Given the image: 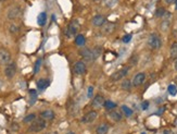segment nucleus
Returning <instances> with one entry per match:
<instances>
[{
	"instance_id": "f257e3e1",
	"label": "nucleus",
	"mask_w": 177,
	"mask_h": 134,
	"mask_svg": "<svg viewBox=\"0 0 177 134\" xmlns=\"http://www.w3.org/2000/svg\"><path fill=\"white\" fill-rule=\"evenodd\" d=\"M46 126L47 124H46V121L43 118L38 120H34L32 122V124L30 126V128H28V131L30 132H40V131H43L46 128Z\"/></svg>"
},
{
	"instance_id": "f03ea898",
	"label": "nucleus",
	"mask_w": 177,
	"mask_h": 134,
	"mask_svg": "<svg viewBox=\"0 0 177 134\" xmlns=\"http://www.w3.org/2000/svg\"><path fill=\"white\" fill-rule=\"evenodd\" d=\"M148 45L151 49H159L162 45V41H161L160 36L158 34H151L148 38Z\"/></svg>"
},
{
	"instance_id": "7ed1b4c3",
	"label": "nucleus",
	"mask_w": 177,
	"mask_h": 134,
	"mask_svg": "<svg viewBox=\"0 0 177 134\" xmlns=\"http://www.w3.org/2000/svg\"><path fill=\"white\" fill-rule=\"evenodd\" d=\"M161 19H162V21H161V24H160V28H161V31H163V32H166V31L170 28V26H171L172 14L170 12H165V14L163 15Z\"/></svg>"
},
{
	"instance_id": "20e7f679",
	"label": "nucleus",
	"mask_w": 177,
	"mask_h": 134,
	"mask_svg": "<svg viewBox=\"0 0 177 134\" xmlns=\"http://www.w3.org/2000/svg\"><path fill=\"white\" fill-rule=\"evenodd\" d=\"M79 30V24L77 21H72L70 24H68V28H66V32H65V35L68 37H72L74 36V35L77 34V32H78Z\"/></svg>"
},
{
	"instance_id": "39448f33",
	"label": "nucleus",
	"mask_w": 177,
	"mask_h": 134,
	"mask_svg": "<svg viewBox=\"0 0 177 134\" xmlns=\"http://www.w3.org/2000/svg\"><path fill=\"white\" fill-rule=\"evenodd\" d=\"M21 14V10H20V7L17 6H13L11 7L8 10V13H7V17H8L9 20H15L20 17Z\"/></svg>"
},
{
	"instance_id": "423d86ee",
	"label": "nucleus",
	"mask_w": 177,
	"mask_h": 134,
	"mask_svg": "<svg viewBox=\"0 0 177 134\" xmlns=\"http://www.w3.org/2000/svg\"><path fill=\"white\" fill-rule=\"evenodd\" d=\"M16 73V65L15 63L13 62H10L9 65H6V69H4V74L8 79H12L13 76L15 75Z\"/></svg>"
},
{
	"instance_id": "0eeeda50",
	"label": "nucleus",
	"mask_w": 177,
	"mask_h": 134,
	"mask_svg": "<svg viewBox=\"0 0 177 134\" xmlns=\"http://www.w3.org/2000/svg\"><path fill=\"white\" fill-rule=\"evenodd\" d=\"M11 62V55L7 49H0V63L1 65H9Z\"/></svg>"
},
{
	"instance_id": "6e6552de",
	"label": "nucleus",
	"mask_w": 177,
	"mask_h": 134,
	"mask_svg": "<svg viewBox=\"0 0 177 134\" xmlns=\"http://www.w3.org/2000/svg\"><path fill=\"white\" fill-rule=\"evenodd\" d=\"M128 73V68H123V69L119 70V71L114 72L111 75V80L112 81H119L122 79H124Z\"/></svg>"
},
{
	"instance_id": "1a4fd4ad",
	"label": "nucleus",
	"mask_w": 177,
	"mask_h": 134,
	"mask_svg": "<svg viewBox=\"0 0 177 134\" xmlns=\"http://www.w3.org/2000/svg\"><path fill=\"white\" fill-rule=\"evenodd\" d=\"M97 116H98L97 111L91 110V111H89V112L86 113L85 116H83V118H82V122H83V123H91L92 121L96 120Z\"/></svg>"
},
{
	"instance_id": "9d476101",
	"label": "nucleus",
	"mask_w": 177,
	"mask_h": 134,
	"mask_svg": "<svg viewBox=\"0 0 177 134\" xmlns=\"http://www.w3.org/2000/svg\"><path fill=\"white\" fill-rule=\"evenodd\" d=\"M114 28H115V26H114L113 23H111V22H105V23L101 26V32L105 35H110L113 33Z\"/></svg>"
},
{
	"instance_id": "9b49d317",
	"label": "nucleus",
	"mask_w": 177,
	"mask_h": 134,
	"mask_svg": "<svg viewBox=\"0 0 177 134\" xmlns=\"http://www.w3.org/2000/svg\"><path fill=\"white\" fill-rule=\"evenodd\" d=\"M86 70H87V68H86V65L83 61H78L74 65V72L78 75L86 73Z\"/></svg>"
},
{
	"instance_id": "f8f14e48",
	"label": "nucleus",
	"mask_w": 177,
	"mask_h": 134,
	"mask_svg": "<svg viewBox=\"0 0 177 134\" xmlns=\"http://www.w3.org/2000/svg\"><path fill=\"white\" fill-rule=\"evenodd\" d=\"M145 80H146V74L142 73V72H140V73L136 74V75L134 76L132 83L134 86H139V85H141L143 82H145Z\"/></svg>"
},
{
	"instance_id": "ddd939ff",
	"label": "nucleus",
	"mask_w": 177,
	"mask_h": 134,
	"mask_svg": "<svg viewBox=\"0 0 177 134\" xmlns=\"http://www.w3.org/2000/svg\"><path fill=\"white\" fill-rule=\"evenodd\" d=\"M81 56L85 59L86 61H94V55H92V50L89 48H84L81 50Z\"/></svg>"
},
{
	"instance_id": "4468645a",
	"label": "nucleus",
	"mask_w": 177,
	"mask_h": 134,
	"mask_svg": "<svg viewBox=\"0 0 177 134\" xmlns=\"http://www.w3.org/2000/svg\"><path fill=\"white\" fill-rule=\"evenodd\" d=\"M105 100L102 95H97V96H95L94 99H92L91 106L94 107V108H100L101 106L105 105Z\"/></svg>"
},
{
	"instance_id": "2eb2a0df",
	"label": "nucleus",
	"mask_w": 177,
	"mask_h": 134,
	"mask_svg": "<svg viewBox=\"0 0 177 134\" xmlns=\"http://www.w3.org/2000/svg\"><path fill=\"white\" fill-rule=\"evenodd\" d=\"M105 23V17H103V15H96V17L92 19V24H94L96 27H101Z\"/></svg>"
},
{
	"instance_id": "dca6fc26",
	"label": "nucleus",
	"mask_w": 177,
	"mask_h": 134,
	"mask_svg": "<svg viewBox=\"0 0 177 134\" xmlns=\"http://www.w3.org/2000/svg\"><path fill=\"white\" fill-rule=\"evenodd\" d=\"M110 130V127L108 123H101L99 124L98 127H97L96 129V133L97 134H108Z\"/></svg>"
},
{
	"instance_id": "f3484780",
	"label": "nucleus",
	"mask_w": 177,
	"mask_h": 134,
	"mask_svg": "<svg viewBox=\"0 0 177 134\" xmlns=\"http://www.w3.org/2000/svg\"><path fill=\"white\" fill-rule=\"evenodd\" d=\"M109 118L112 120V121L119 122V121H121V120H122L123 116H122V113L119 112V111H111V112L109 113Z\"/></svg>"
},
{
	"instance_id": "a211bd4d",
	"label": "nucleus",
	"mask_w": 177,
	"mask_h": 134,
	"mask_svg": "<svg viewBox=\"0 0 177 134\" xmlns=\"http://www.w3.org/2000/svg\"><path fill=\"white\" fill-rule=\"evenodd\" d=\"M40 116L44 120H52L54 118V112L52 110H45L40 113Z\"/></svg>"
},
{
	"instance_id": "6ab92c4d",
	"label": "nucleus",
	"mask_w": 177,
	"mask_h": 134,
	"mask_svg": "<svg viewBox=\"0 0 177 134\" xmlns=\"http://www.w3.org/2000/svg\"><path fill=\"white\" fill-rule=\"evenodd\" d=\"M48 85H49V81L46 80V79H40V80L37 82V87H38L40 91L46 89L48 87Z\"/></svg>"
},
{
	"instance_id": "aec40b11",
	"label": "nucleus",
	"mask_w": 177,
	"mask_h": 134,
	"mask_svg": "<svg viewBox=\"0 0 177 134\" xmlns=\"http://www.w3.org/2000/svg\"><path fill=\"white\" fill-rule=\"evenodd\" d=\"M46 21H47V14H46L45 12H41L40 14L38 15V17H37V23L40 26H43L46 24Z\"/></svg>"
},
{
	"instance_id": "412c9836",
	"label": "nucleus",
	"mask_w": 177,
	"mask_h": 134,
	"mask_svg": "<svg viewBox=\"0 0 177 134\" xmlns=\"http://www.w3.org/2000/svg\"><path fill=\"white\" fill-rule=\"evenodd\" d=\"M170 56H171V58H173V59H177V41L173 43V45L171 46Z\"/></svg>"
},
{
	"instance_id": "4be33fe9",
	"label": "nucleus",
	"mask_w": 177,
	"mask_h": 134,
	"mask_svg": "<svg viewBox=\"0 0 177 134\" xmlns=\"http://www.w3.org/2000/svg\"><path fill=\"white\" fill-rule=\"evenodd\" d=\"M86 39H85V36L82 34H78L76 37H75V44H76L77 46H83L84 44H85Z\"/></svg>"
},
{
	"instance_id": "5701e85b",
	"label": "nucleus",
	"mask_w": 177,
	"mask_h": 134,
	"mask_svg": "<svg viewBox=\"0 0 177 134\" xmlns=\"http://www.w3.org/2000/svg\"><path fill=\"white\" fill-rule=\"evenodd\" d=\"M132 85H133V83L130 82L128 79H126V80H124L123 82H122V85H121V87L123 89H125V91H129L130 89H132Z\"/></svg>"
},
{
	"instance_id": "b1692460",
	"label": "nucleus",
	"mask_w": 177,
	"mask_h": 134,
	"mask_svg": "<svg viewBox=\"0 0 177 134\" xmlns=\"http://www.w3.org/2000/svg\"><path fill=\"white\" fill-rule=\"evenodd\" d=\"M103 106H105V108L108 109V110H112V109L116 108V104L113 102H111V100H105Z\"/></svg>"
},
{
	"instance_id": "393cba45",
	"label": "nucleus",
	"mask_w": 177,
	"mask_h": 134,
	"mask_svg": "<svg viewBox=\"0 0 177 134\" xmlns=\"http://www.w3.org/2000/svg\"><path fill=\"white\" fill-rule=\"evenodd\" d=\"M122 111H123V113L126 117H130L133 115V110L127 106H122Z\"/></svg>"
},
{
	"instance_id": "a878e982",
	"label": "nucleus",
	"mask_w": 177,
	"mask_h": 134,
	"mask_svg": "<svg viewBox=\"0 0 177 134\" xmlns=\"http://www.w3.org/2000/svg\"><path fill=\"white\" fill-rule=\"evenodd\" d=\"M30 105H34L35 102L37 99V94H36V91L35 89H30Z\"/></svg>"
},
{
	"instance_id": "bb28decb",
	"label": "nucleus",
	"mask_w": 177,
	"mask_h": 134,
	"mask_svg": "<svg viewBox=\"0 0 177 134\" xmlns=\"http://www.w3.org/2000/svg\"><path fill=\"white\" fill-rule=\"evenodd\" d=\"M40 67H41V59H38L35 63V67H34V73H38L39 70H40Z\"/></svg>"
},
{
	"instance_id": "cd10ccee",
	"label": "nucleus",
	"mask_w": 177,
	"mask_h": 134,
	"mask_svg": "<svg viewBox=\"0 0 177 134\" xmlns=\"http://www.w3.org/2000/svg\"><path fill=\"white\" fill-rule=\"evenodd\" d=\"M100 52H101V48H99V47H96V48H94V49H92V55H94L95 60H96V59L100 56Z\"/></svg>"
},
{
	"instance_id": "c85d7f7f",
	"label": "nucleus",
	"mask_w": 177,
	"mask_h": 134,
	"mask_svg": "<svg viewBox=\"0 0 177 134\" xmlns=\"http://www.w3.org/2000/svg\"><path fill=\"white\" fill-rule=\"evenodd\" d=\"M35 118H36V116L34 115V113H30V115H28V116H26L25 118H24V122H33L35 120Z\"/></svg>"
},
{
	"instance_id": "c756f323",
	"label": "nucleus",
	"mask_w": 177,
	"mask_h": 134,
	"mask_svg": "<svg viewBox=\"0 0 177 134\" xmlns=\"http://www.w3.org/2000/svg\"><path fill=\"white\" fill-rule=\"evenodd\" d=\"M169 93L171 94L172 96H175L177 94V87L175 85H170L169 86Z\"/></svg>"
},
{
	"instance_id": "7c9ffc66",
	"label": "nucleus",
	"mask_w": 177,
	"mask_h": 134,
	"mask_svg": "<svg viewBox=\"0 0 177 134\" xmlns=\"http://www.w3.org/2000/svg\"><path fill=\"white\" fill-rule=\"evenodd\" d=\"M165 12H166V11H165L163 8H159L158 10H156V17H162L163 15L165 14Z\"/></svg>"
},
{
	"instance_id": "2f4dec72",
	"label": "nucleus",
	"mask_w": 177,
	"mask_h": 134,
	"mask_svg": "<svg viewBox=\"0 0 177 134\" xmlns=\"http://www.w3.org/2000/svg\"><path fill=\"white\" fill-rule=\"evenodd\" d=\"M172 32H173V36L177 38V20H175L172 25Z\"/></svg>"
},
{
	"instance_id": "473e14b6",
	"label": "nucleus",
	"mask_w": 177,
	"mask_h": 134,
	"mask_svg": "<svg viewBox=\"0 0 177 134\" xmlns=\"http://www.w3.org/2000/svg\"><path fill=\"white\" fill-rule=\"evenodd\" d=\"M9 31H10L11 34H15V33H17L19 28H17V26L14 25V24H11V25L9 26Z\"/></svg>"
},
{
	"instance_id": "72a5a7b5",
	"label": "nucleus",
	"mask_w": 177,
	"mask_h": 134,
	"mask_svg": "<svg viewBox=\"0 0 177 134\" xmlns=\"http://www.w3.org/2000/svg\"><path fill=\"white\" fill-rule=\"evenodd\" d=\"M107 7H113L116 3V0H105Z\"/></svg>"
},
{
	"instance_id": "f704fd0d",
	"label": "nucleus",
	"mask_w": 177,
	"mask_h": 134,
	"mask_svg": "<svg viewBox=\"0 0 177 134\" xmlns=\"http://www.w3.org/2000/svg\"><path fill=\"white\" fill-rule=\"evenodd\" d=\"M148 107H149V102H147V100H146V102H143L142 104H141V108H142L143 110H147Z\"/></svg>"
},
{
	"instance_id": "c9c22d12",
	"label": "nucleus",
	"mask_w": 177,
	"mask_h": 134,
	"mask_svg": "<svg viewBox=\"0 0 177 134\" xmlns=\"http://www.w3.org/2000/svg\"><path fill=\"white\" fill-rule=\"evenodd\" d=\"M92 93H94V87L89 86V87H88V97L91 98L92 97Z\"/></svg>"
},
{
	"instance_id": "e433bc0d",
	"label": "nucleus",
	"mask_w": 177,
	"mask_h": 134,
	"mask_svg": "<svg viewBox=\"0 0 177 134\" xmlns=\"http://www.w3.org/2000/svg\"><path fill=\"white\" fill-rule=\"evenodd\" d=\"M130 39H132V35H126V36L123 38V41H124V43H128Z\"/></svg>"
},
{
	"instance_id": "4c0bfd02",
	"label": "nucleus",
	"mask_w": 177,
	"mask_h": 134,
	"mask_svg": "<svg viewBox=\"0 0 177 134\" xmlns=\"http://www.w3.org/2000/svg\"><path fill=\"white\" fill-rule=\"evenodd\" d=\"M130 63H132V65H136L137 63V57H133V58L130 59Z\"/></svg>"
},
{
	"instance_id": "58836bf2",
	"label": "nucleus",
	"mask_w": 177,
	"mask_h": 134,
	"mask_svg": "<svg viewBox=\"0 0 177 134\" xmlns=\"http://www.w3.org/2000/svg\"><path fill=\"white\" fill-rule=\"evenodd\" d=\"M164 1H165V3L171 4V3H173V2H175V0H164Z\"/></svg>"
},
{
	"instance_id": "ea45409f",
	"label": "nucleus",
	"mask_w": 177,
	"mask_h": 134,
	"mask_svg": "<svg viewBox=\"0 0 177 134\" xmlns=\"http://www.w3.org/2000/svg\"><path fill=\"white\" fill-rule=\"evenodd\" d=\"M164 134H174V133L172 132L171 130H165V131H164Z\"/></svg>"
},
{
	"instance_id": "a19ab883",
	"label": "nucleus",
	"mask_w": 177,
	"mask_h": 134,
	"mask_svg": "<svg viewBox=\"0 0 177 134\" xmlns=\"http://www.w3.org/2000/svg\"><path fill=\"white\" fill-rule=\"evenodd\" d=\"M174 68H175V70H177V59H176V61H175V65H174Z\"/></svg>"
},
{
	"instance_id": "79ce46f5",
	"label": "nucleus",
	"mask_w": 177,
	"mask_h": 134,
	"mask_svg": "<svg viewBox=\"0 0 177 134\" xmlns=\"http://www.w3.org/2000/svg\"><path fill=\"white\" fill-rule=\"evenodd\" d=\"M175 8H176V10H177V0H175Z\"/></svg>"
},
{
	"instance_id": "37998d69",
	"label": "nucleus",
	"mask_w": 177,
	"mask_h": 134,
	"mask_svg": "<svg viewBox=\"0 0 177 134\" xmlns=\"http://www.w3.org/2000/svg\"><path fill=\"white\" fill-rule=\"evenodd\" d=\"M66 134H75V133H74V132H72V131H71V132H68Z\"/></svg>"
},
{
	"instance_id": "c03bdc74",
	"label": "nucleus",
	"mask_w": 177,
	"mask_h": 134,
	"mask_svg": "<svg viewBox=\"0 0 177 134\" xmlns=\"http://www.w3.org/2000/svg\"><path fill=\"white\" fill-rule=\"evenodd\" d=\"M0 1H6V0H0Z\"/></svg>"
}]
</instances>
